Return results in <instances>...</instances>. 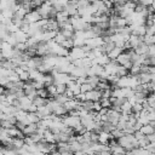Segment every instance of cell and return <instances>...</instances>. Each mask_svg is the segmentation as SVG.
<instances>
[{
	"instance_id": "obj_21",
	"label": "cell",
	"mask_w": 155,
	"mask_h": 155,
	"mask_svg": "<svg viewBox=\"0 0 155 155\" xmlns=\"http://www.w3.org/2000/svg\"><path fill=\"white\" fill-rule=\"evenodd\" d=\"M47 102H48L47 98H45V97H40V96H36V97L33 99V103H34L36 107L45 105V104H47Z\"/></svg>"
},
{
	"instance_id": "obj_22",
	"label": "cell",
	"mask_w": 155,
	"mask_h": 155,
	"mask_svg": "<svg viewBox=\"0 0 155 155\" xmlns=\"http://www.w3.org/2000/svg\"><path fill=\"white\" fill-rule=\"evenodd\" d=\"M87 82L93 88H96L97 85H98V82H99V76H97V75H90V76H87Z\"/></svg>"
},
{
	"instance_id": "obj_12",
	"label": "cell",
	"mask_w": 155,
	"mask_h": 155,
	"mask_svg": "<svg viewBox=\"0 0 155 155\" xmlns=\"http://www.w3.org/2000/svg\"><path fill=\"white\" fill-rule=\"evenodd\" d=\"M79 104H80V101H78L76 98H69V99L64 103V107H65V109H67L68 113H69L70 110L76 109V108L79 107Z\"/></svg>"
},
{
	"instance_id": "obj_25",
	"label": "cell",
	"mask_w": 155,
	"mask_h": 155,
	"mask_svg": "<svg viewBox=\"0 0 155 155\" xmlns=\"http://www.w3.org/2000/svg\"><path fill=\"white\" fill-rule=\"evenodd\" d=\"M61 45H62L63 47H65V48H71V47L74 46V40H73V38L65 39L64 41H62V42H61Z\"/></svg>"
},
{
	"instance_id": "obj_15",
	"label": "cell",
	"mask_w": 155,
	"mask_h": 155,
	"mask_svg": "<svg viewBox=\"0 0 155 155\" xmlns=\"http://www.w3.org/2000/svg\"><path fill=\"white\" fill-rule=\"evenodd\" d=\"M115 46H116V45H115V42L110 40V41H104V42H103V45L101 46V48H102L103 53H107V54H108V53H109V52H110Z\"/></svg>"
},
{
	"instance_id": "obj_36",
	"label": "cell",
	"mask_w": 155,
	"mask_h": 155,
	"mask_svg": "<svg viewBox=\"0 0 155 155\" xmlns=\"http://www.w3.org/2000/svg\"><path fill=\"white\" fill-rule=\"evenodd\" d=\"M64 93H65L69 98H74V97H75V94L73 93V91H71L70 88H68V87H67V90H65V92H64Z\"/></svg>"
},
{
	"instance_id": "obj_28",
	"label": "cell",
	"mask_w": 155,
	"mask_h": 155,
	"mask_svg": "<svg viewBox=\"0 0 155 155\" xmlns=\"http://www.w3.org/2000/svg\"><path fill=\"white\" fill-rule=\"evenodd\" d=\"M92 88H93V87H92L87 81H86L85 84H81V85H80V90H81L82 93H86V92H88V91L92 90Z\"/></svg>"
},
{
	"instance_id": "obj_7",
	"label": "cell",
	"mask_w": 155,
	"mask_h": 155,
	"mask_svg": "<svg viewBox=\"0 0 155 155\" xmlns=\"http://www.w3.org/2000/svg\"><path fill=\"white\" fill-rule=\"evenodd\" d=\"M107 115H108V121H110V122H113L114 125H116V124L119 122V119H120L121 111L115 110V109H113V108H109V109H108Z\"/></svg>"
},
{
	"instance_id": "obj_13",
	"label": "cell",
	"mask_w": 155,
	"mask_h": 155,
	"mask_svg": "<svg viewBox=\"0 0 155 155\" xmlns=\"http://www.w3.org/2000/svg\"><path fill=\"white\" fill-rule=\"evenodd\" d=\"M139 130H140L145 136H149V134H151V133H155V126H154L151 122L145 124V125H142Z\"/></svg>"
},
{
	"instance_id": "obj_27",
	"label": "cell",
	"mask_w": 155,
	"mask_h": 155,
	"mask_svg": "<svg viewBox=\"0 0 155 155\" xmlns=\"http://www.w3.org/2000/svg\"><path fill=\"white\" fill-rule=\"evenodd\" d=\"M142 110H143V104L142 103H134V104H132V113L139 114Z\"/></svg>"
},
{
	"instance_id": "obj_33",
	"label": "cell",
	"mask_w": 155,
	"mask_h": 155,
	"mask_svg": "<svg viewBox=\"0 0 155 155\" xmlns=\"http://www.w3.org/2000/svg\"><path fill=\"white\" fill-rule=\"evenodd\" d=\"M6 28H7V30H8V33H16L18 29H19V27L18 25H16L13 22L11 23V24H8V25H6Z\"/></svg>"
},
{
	"instance_id": "obj_20",
	"label": "cell",
	"mask_w": 155,
	"mask_h": 155,
	"mask_svg": "<svg viewBox=\"0 0 155 155\" xmlns=\"http://www.w3.org/2000/svg\"><path fill=\"white\" fill-rule=\"evenodd\" d=\"M36 130H38L36 124H29V125H27V126L23 128V133H24L25 136H29V134L34 133Z\"/></svg>"
},
{
	"instance_id": "obj_6",
	"label": "cell",
	"mask_w": 155,
	"mask_h": 155,
	"mask_svg": "<svg viewBox=\"0 0 155 155\" xmlns=\"http://www.w3.org/2000/svg\"><path fill=\"white\" fill-rule=\"evenodd\" d=\"M120 64L117 63L116 59H110L105 65H104V70L110 75V74H116L117 69H119Z\"/></svg>"
},
{
	"instance_id": "obj_9",
	"label": "cell",
	"mask_w": 155,
	"mask_h": 155,
	"mask_svg": "<svg viewBox=\"0 0 155 155\" xmlns=\"http://www.w3.org/2000/svg\"><path fill=\"white\" fill-rule=\"evenodd\" d=\"M78 5H76V2L75 1H69L67 5H65V7H64V10L67 11V13L71 17V16H76L78 15Z\"/></svg>"
},
{
	"instance_id": "obj_23",
	"label": "cell",
	"mask_w": 155,
	"mask_h": 155,
	"mask_svg": "<svg viewBox=\"0 0 155 155\" xmlns=\"http://www.w3.org/2000/svg\"><path fill=\"white\" fill-rule=\"evenodd\" d=\"M46 90H47L50 97H54V96L57 94V86H56V84L47 85V86H46Z\"/></svg>"
},
{
	"instance_id": "obj_37",
	"label": "cell",
	"mask_w": 155,
	"mask_h": 155,
	"mask_svg": "<svg viewBox=\"0 0 155 155\" xmlns=\"http://www.w3.org/2000/svg\"><path fill=\"white\" fill-rule=\"evenodd\" d=\"M149 73L155 74V65H149Z\"/></svg>"
},
{
	"instance_id": "obj_8",
	"label": "cell",
	"mask_w": 155,
	"mask_h": 155,
	"mask_svg": "<svg viewBox=\"0 0 155 155\" xmlns=\"http://www.w3.org/2000/svg\"><path fill=\"white\" fill-rule=\"evenodd\" d=\"M86 94V98L87 99H90V101H93V102H97V101H99L101 98H102V91L101 90H96V88H92V90H90L88 92H86L85 93Z\"/></svg>"
},
{
	"instance_id": "obj_39",
	"label": "cell",
	"mask_w": 155,
	"mask_h": 155,
	"mask_svg": "<svg viewBox=\"0 0 155 155\" xmlns=\"http://www.w3.org/2000/svg\"><path fill=\"white\" fill-rule=\"evenodd\" d=\"M128 1H133V2H138V0H128Z\"/></svg>"
},
{
	"instance_id": "obj_17",
	"label": "cell",
	"mask_w": 155,
	"mask_h": 155,
	"mask_svg": "<svg viewBox=\"0 0 155 155\" xmlns=\"http://www.w3.org/2000/svg\"><path fill=\"white\" fill-rule=\"evenodd\" d=\"M1 56L5 58V59H11L13 58L15 56V51H13V47H6V48H1Z\"/></svg>"
},
{
	"instance_id": "obj_19",
	"label": "cell",
	"mask_w": 155,
	"mask_h": 155,
	"mask_svg": "<svg viewBox=\"0 0 155 155\" xmlns=\"http://www.w3.org/2000/svg\"><path fill=\"white\" fill-rule=\"evenodd\" d=\"M121 52H124V48L115 46V47H114V48H113V50H111V51L108 53V56H109V58H110V59H116Z\"/></svg>"
},
{
	"instance_id": "obj_2",
	"label": "cell",
	"mask_w": 155,
	"mask_h": 155,
	"mask_svg": "<svg viewBox=\"0 0 155 155\" xmlns=\"http://www.w3.org/2000/svg\"><path fill=\"white\" fill-rule=\"evenodd\" d=\"M116 61H117V63L120 64V65H124L126 69H131V67L133 65V63H132V61H131V57H130V54L125 51V52H121L120 54H119V57L116 58Z\"/></svg>"
},
{
	"instance_id": "obj_35",
	"label": "cell",
	"mask_w": 155,
	"mask_h": 155,
	"mask_svg": "<svg viewBox=\"0 0 155 155\" xmlns=\"http://www.w3.org/2000/svg\"><path fill=\"white\" fill-rule=\"evenodd\" d=\"M153 1H154V0H138V2H139V4H142V5L147 6V7H148V6H150V5L153 4Z\"/></svg>"
},
{
	"instance_id": "obj_1",
	"label": "cell",
	"mask_w": 155,
	"mask_h": 155,
	"mask_svg": "<svg viewBox=\"0 0 155 155\" xmlns=\"http://www.w3.org/2000/svg\"><path fill=\"white\" fill-rule=\"evenodd\" d=\"M69 58H70V61L73 62V61H75V59H79V58H84V57H86L87 56V53L85 52V50L82 48V46L80 47V46H73L71 48H70V51H69Z\"/></svg>"
},
{
	"instance_id": "obj_32",
	"label": "cell",
	"mask_w": 155,
	"mask_h": 155,
	"mask_svg": "<svg viewBox=\"0 0 155 155\" xmlns=\"http://www.w3.org/2000/svg\"><path fill=\"white\" fill-rule=\"evenodd\" d=\"M38 96H40V97H45V98H47L50 94H48V92H47V90H46V87H41V88H38Z\"/></svg>"
},
{
	"instance_id": "obj_31",
	"label": "cell",
	"mask_w": 155,
	"mask_h": 155,
	"mask_svg": "<svg viewBox=\"0 0 155 155\" xmlns=\"http://www.w3.org/2000/svg\"><path fill=\"white\" fill-rule=\"evenodd\" d=\"M19 79H21L22 81H28V80H30L29 71H28V70H23V71L19 74Z\"/></svg>"
},
{
	"instance_id": "obj_5",
	"label": "cell",
	"mask_w": 155,
	"mask_h": 155,
	"mask_svg": "<svg viewBox=\"0 0 155 155\" xmlns=\"http://www.w3.org/2000/svg\"><path fill=\"white\" fill-rule=\"evenodd\" d=\"M42 17H41V15L36 11V10H31V11H29L25 16H24V21L27 22V23H35V22H38V21H40Z\"/></svg>"
},
{
	"instance_id": "obj_34",
	"label": "cell",
	"mask_w": 155,
	"mask_h": 155,
	"mask_svg": "<svg viewBox=\"0 0 155 155\" xmlns=\"http://www.w3.org/2000/svg\"><path fill=\"white\" fill-rule=\"evenodd\" d=\"M56 86H57V93H64L67 90L65 84H56Z\"/></svg>"
},
{
	"instance_id": "obj_24",
	"label": "cell",
	"mask_w": 155,
	"mask_h": 155,
	"mask_svg": "<svg viewBox=\"0 0 155 155\" xmlns=\"http://www.w3.org/2000/svg\"><path fill=\"white\" fill-rule=\"evenodd\" d=\"M4 40H5V41H7L11 46H16V45H17V40H16V38H15L13 33H8V34H7V36H6Z\"/></svg>"
},
{
	"instance_id": "obj_29",
	"label": "cell",
	"mask_w": 155,
	"mask_h": 155,
	"mask_svg": "<svg viewBox=\"0 0 155 155\" xmlns=\"http://www.w3.org/2000/svg\"><path fill=\"white\" fill-rule=\"evenodd\" d=\"M122 134H125V131H124V130H119V128H115V130L111 132V136H113V138H115V139L120 138Z\"/></svg>"
},
{
	"instance_id": "obj_18",
	"label": "cell",
	"mask_w": 155,
	"mask_h": 155,
	"mask_svg": "<svg viewBox=\"0 0 155 155\" xmlns=\"http://www.w3.org/2000/svg\"><path fill=\"white\" fill-rule=\"evenodd\" d=\"M138 79L140 84H149L151 81V74L150 73H140L138 74Z\"/></svg>"
},
{
	"instance_id": "obj_4",
	"label": "cell",
	"mask_w": 155,
	"mask_h": 155,
	"mask_svg": "<svg viewBox=\"0 0 155 155\" xmlns=\"http://www.w3.org/2000/svg\"><path fill=\"white\" fill-rule=\"evenodd\" d=\"M53 78H54V84H65V85H67V84L71 80L70 74H68V73H62V71L56 73V74L53 75Z\"/></svg>"
},
{
	"instance_id": "obj_14",
	"label": "cell",
	"mask_w": 155,
	"mask_h": 155,
	"mask_svg": "<svg viewBox=\"0 0 155 155\" xmlns=\"http://www.w3.org/2000/svg\"><path fill=\"white\" fill-rule=\"evenodd\" d=\"M110 138H113V136H111V133H109V132L101 131V132L98 133V142H101V143H103V144H108V142H109Z\"/></svg>"
},
{
	"instance_id": "obj_38",
	"label": "cell",
	"mask_w": 155,
	"mask_h": 155,
	"mask_svg": "<svg viewBox=\"0 0 155 155\" xmlns=\"http://www.w3.org/2000/svg\"><path fill=\"white\" fill-rule=\"evenodd\" d=\"M2 93H5V88H4V86L0 85V94H2Z\"/></svg>"
},
{
	"instance_id": "obj_3",
	"label": "cell",
	"mask_w": 155,
	"mask_h": 155,
	"mask_svg": "<svg viewBox=\"0 0 155 155\" xmlns=\"http://www.w3.org/2000/svg\"><path fill=\"white\" fill-rule=\"evenodd\" d=\"M62 121H63V124L65 125V126H68V127H75L78 124H80L81 121H80V116H75V115H68V116H65V115H63V117H62Z\"/></svg>"
},
{
	"instance_id": "obj_16",
	"label": "cell",
	"mask_w": 155,
	"mask_h": 155,
	"mask_svg": "<svg viewBox=\"0 0 155 155\" xmlns=\"http://www.w3.org/2000/svg\"><path fill=\"white\" fill-rule=\"evenodd\" d=\"M134 51L137 52V53H139V54H148V51H149V45L148 44H145L144 41H142L136 48H134Z\"/></svg>"
},
{
	"instance_id": "obj_10",
	"label": "cell",
	"mask_w": 155,
	"mask_h": 155,
	"mask_svg": "<svg viewBox=\"0 0 155 155\" xmlns=\"http://www.w3.org/2000/svg\"><path fill=\"white\" fill-rule=\"evenodd\" d=\"M18 101H19V107H21V109H23V110H29V107L33 104V99H30L27 94L25 96H23V97H21V98H18Z\"/></svg>"
},
{
	"instance_id": "obj_30",
	"label": "cell",
	"mask_w": 155,
	"mask_h": 155,
	"mask_svg": "<svg viewBox=\"0 0 155 155\" xmlns=\"http://www.w3.org/2000/svg\"><path fill=\"white\" fill-rule=\"evenodd\" d=\"M127 70L128 69H126L124 65H120L119 67V69H117V71H116V75L120 78V76H125V75H127Z\"/></svg>"
},
{
	"instance_id": "obj_26",
	"label": "cell",
	"mask_w": 155,
	"mask_h": 155,
	"mask_svg": "<svg viewBox=\"0 0 155 155\" xmlns=\"http://www.w3.org/2000/svg\"><path fill=\"white\" fill-rule=\"evenodd\" d=\"M1 13L4 15V17L5 18H12L13 17V15H15V12H13V10H11V8H2L1 10Z\"/></svg>"
},
{
	"instance_id": "obj_11",
	"label": "cell",
	"mask_w": 155,
	"mask_h": 155,
	"mask_svg": "<svg viewBox=\"0 0 155 155\" xmlns=\"http://www.w3.org/2000/svg\"><path fill=\"white\" fill-rule=\"evenodd\" d=\"M13 35H15L17 42H27V40L29 39V34L23 31L22 29H18L16 33H13Z\"/></svg>"
}]
</instances>
